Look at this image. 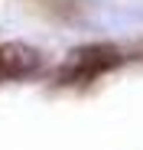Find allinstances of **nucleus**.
Masks as SVG:
<instances>
[{
    "label": "nucleus",
    "mask_w": 143,
    "mask_h": 150,
    "mask_svg": "<svg viewBox=\"0 0 143 150\" xmlns=\"http://www.w3.org/2000/svg\"><path fill=\"white\" fill-rule=\"evenodd\" d=\"M117 62V52L107 46H88V49H78L72 52V59L65 62L62 69V82H91L94 75L107 72L111 65Z\"/></svg>",
    "instance_id": "f257e3e1"
},
{
    "label": "nucleus",
    "mask_w": 143,
    "mask_h": 150,
    "mask_svg": "<svg viewBox=\"0 0 143 150\" xmlns=\"http://www.w3.org/2000/svg\"><path fill=\"white\" fill-rule=\"evenodd\" d=\"M4 75H10V65H7V52L0 49V79H4Z\"/></svg>",
    "instance_id": "f03ea898"
}]
</instances>
